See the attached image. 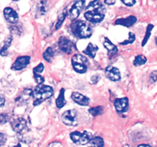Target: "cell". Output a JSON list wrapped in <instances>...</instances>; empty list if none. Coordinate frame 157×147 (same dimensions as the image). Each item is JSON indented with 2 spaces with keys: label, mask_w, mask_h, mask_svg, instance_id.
<instances>
[{
  "label": "cell",
  "mask_w": 157,
  "mask_h": 147,
  "mask_svg": "<svg viewBox=\"0 0 157 147\" xmlns=\"http://www.w3.org/2000/svg\"><path fill=\"white\" fill-rule=\"evenodd\" d=\"M56 145L59 146V145H61V143H60L59 142H55L51 143L50 145H49V146H56Z\"/></svg>",
  "instance_id": "obj_35"
},
{
  "label": "cell",
  "mask_w": 157,
  "mask_h": 147,
  "mask_svg": "<svg viewBox=\"0 0 157 147\" xmlns=\"http://www.w3.org/2000/svg\"><path fill=\"white\" fill-rule=\"evenodd\" d=\"M71 31L74 35L79 38H90L92 35V28L84 21H76L72 24Z\"/></svg>",
  "instance_id": "obj_3"
},
{
  "label": "cell",
  "mask_w": 157,
  "mask_h": 147,
  "mask_svg": "<svg viewBox=\"0 0 157 147\" xmlns=\"http://www.w3.org/2000/svg\"><path fill=\"white\" fill-rule=\"evenodd\" d=\"M153 24H149V26L147 27V34H146L145 35V38H144V41H143V44L142 45L144 46L146 44V43L147 42V41H148L149 38H150V36L151 35V32H152V29H153Z\"/></svg>",
  "instance_id": "obj_27"
},
{
  "label": "cell",
  "mask_w": 157,
  "mask_h": 147,
  "mask_svg": "<svg viewBox=\"0 0 157 147\" xmlns=\"http://www.w3.org/2000/svg\"><path fill=\"white\" fill-rule=\"evenodd\" d=\"M156 76H157V71H156V70H154V71H153V73L150 74V77H151V79L153 80V82H156Z\"/></svg>",
  "instance_id": "obj_32"
},
{
  "label": "cell",
  "mask_w": 157,
  "mask_h": 147,
  "mask_svg": "<svg viewBox=\"0 0 157 147\" xmlns=\"http://www.w3.org/2000/svg\"><path fill=\"white\" fill-rule=\"evenodd\" d=\"M63 123L67 126H75L78 125V113L75 110H69L64 112L61 116Z\"/></svg>",
  "instance_id": "obj_6"
},
{
  "label": "cell",
  "mask_w": 157,
  "mask_h": 147,
  "mask_svg": "<svg viewBox=\"0 0 157 147\" xmlns=\"http://www.w3.org/2000/svg\"><path fill=\"white\" fill-rule=\"evenodd\" d=\"M29 62H30V57L29 56L18 57L13 63L11 68L13 70H21L27 67Z\"/></svg>",
  "instance_id": "obj_10"
},
{
  "label": "cell",
  "mask_w": 157,
  "mask_h": 147,
  "mask_svg": "<svg viewBox=\"0 0 157 147\" xmlns=\"http://www.w3.org/2000/svg\"><path fill=\"white\" fill-rule=\"evenodd\" d=\"M58 46H59L60 49L62 51L67 54V55H70L73 51V43L68 38L64 36L61 37L59 38V40H58Z\"/></svg>",
  "instance_id": "obj_8"
},
{
  "label": "cell",
  "mask_w": 157,
  "mask_h": 147,
  "mask_svg": "<svg viewBox=\"0 0 157 147\" xmlns=\"http://www.w3.org/2000/svg\"><path fill=\"white\" fill-rule=\"evenodd\" d=\"M147 58L142 55H137L133 61V64L135 66H141L147 62Z\"/></svg>",
  "instance_id": "obj_23"
},
{
  "label": "cell",
  "mask_w": 157,
  "mask_h": 147,
  "mask_svg": "<svg viewBox=\"0 0 157 147\" xmlns=\"http://www.w3.org/2000/svg\"><path fill=\"white\" fill-rule=\"evenodd\" d=\"M70 137L71 140L78 145H85L90 142L92 139V135L87 131H84V133H80V132H73L71 133Z\"/></svg>",
  "instance_id": "obj_5"
},
{
  "label": "cell",
  "mask_w": 157,
  "mask_h": 147,
  "mask_svg": "<svg viewBox=\"0 0 157 147\" xmlns=\"http://www.w3.org/2000/svg\"><path fill=\"white\" fill-rule=\"evenodd\" d=\"M106 77L112 81H118L121 80V75L119 69L113 66H108L105 70Z\"/></svg>",
  "instance_id": "obj_11"
},
{
  "label": "cell",
  "mask_w": 157,
  "mask_h": 147,
  "mask_svg": "<svg viewBox=\"0 0 157 147\" xmlns=\"http://www.w3.org/2000/svg\"><path fill=\"white\" fill-rule=\"evenodd\" d=\"M104 112V108L102 107H92L89 110V113L94 116H99V115H101Z\"/></svg>",
  "instance_id": "obj_25"
},
{
  "label": "cell",
  "mask_w": 157,
  "mask_h": 147,
  "mask_svg": "<svg viewBox=\"0 0 157 147\" xmlns=\"http://www.w3.org/2000/svg\"><path fill=\"white\" fill-rule=\"evenodd\" d=\"M115 109L119 113H125L128 110L129 100L127 97L117 98L114 101Z\"/></svg>",
  "instance_id": "obj_12"
},
{
  "label": "cell",
  "mask_w": 157,
  "mask_h": 147,
  "mask_svg": "<svg viewBox=\"0 0 157 147\" xmlns=\"http://www.w3.org/2000/svg\"><path fill=\"white\" fill-rule=\"evenodd\" d=\"M85 5V0H76L68 12V17L71 20H75L82 10Z\"/></svg>",
  "instance_id": "obj_7"
},
{
  "label": "cell",
  "mask_w": 157,
  "mask_h": 147,
  "mask_svg": "<svg viewBox=\"0 0 157 147\" xmlns=\"http://www.w3.org/2000/svg\"><path fill=\"white\" fill-rule=\"evenodd\" d=\"M14 1H18V0H14Z\"/></svg>",
  "instance_id": "obj_37"
},
{
  "label": "cell",
  "mask_w": 157,
  "mask_h": 147,
  "mask_svg": "<svg viewBox=\"0 0 157 147\" xmlns=\"http://www.w3.org/2000/svg\"><path fill=\"white\" fill-rule=\"evenodd\" d=\"M136 22V18L135 16H129L126 18H118L115 24H119V25L125 26V27H130V26L133 25Z\"/></svg>",
  "instance_id": "obj_16"
},
{
  "label": "cell",
  "mask_w": 157,
  "mask_h": 147,
  "mask_svg": "<svg viewBox=\"0 0 157 147\" xmlns=\"http://www.w3.org/2000/svg\"><path fill=\"white\" fill-rule=\"evenodd\" d=\"M90 144L94 146H104V142L101 137H95L90 139Z\"/></svg>",
  "instance_id": "obj_24"
},
{
  "label": "cell",
  "mask_w": 157,
  "mask_h": 147,
  "mask_svg": "<svg viewBox=\"0 0 157 147\" xmlns=\"http://www.w3.org/2000/svg\"><path fill=\"white\" fill-rule=\"evenodd\" d=\"M43 70H44V65H43V64H41V63L33 69L34 77H35V82L38 84H43L44 81V77H43L42 75L41 74L42 73Z\"/></svg>",
  "instance_id": "obj_15"
},
{
  "label": "cell",
  "mask_w": 157,
  "mask_h": 147,
  "mask_svg": "<svg viewBox=\"0 0 157 147\" xmlns=\"http://www.w3.org/2000/svg\"><path fill=\"white\" fill-rule=\"evenodd\" d=\"M66 100L64 98V89L61 88L60 90L59 95L56 100V106L58 108H62L66 104Z\"/></svg>",
  "instance_id": "obj_21"
},
{
  "label": "cell",
  "mask_w": 157,
  "mask_h": 147,
  "mask_svg": "<svg viewBox=\"0 0 157 147\" xmlns=\"http://www.w3.org/2000/svg\"><path fill=\"white\" fill-rule=\"evenodd\" d=\"M121 1L127 6H133L136 3V0H121Z\"/></svg>",
  "instance_id": "obj_30"
},
{
  "label": "cell",
  "mask_w": 157,
  "mask_h": 147,
  "mask_svg": "<svg viewBox=\"0 0 157 147\" xmlns=\"http://www.w3.org/2000/svg\"><path fill=\"white\" fill-rule=\"evenodd\" d=\"M9 120V115L6 113H0V124L6 123Z\"/></svg>",
  "instance_id": "obj_29"
},
{
  "label": "cell",
  "mask_w": 157,
  "mask_h": 147,
  "mask_svg": "<svg viewBox=\"0 0 157 147\" xmlns=\"http://www.w3.org/2000/svg\"><path fill=\"white\" fill-rule=\"evenodd\" d=\"M5 103H6V100H5V97L2 96V95L0 94V107H3L5 105Z\"/></svg>",
  "instance_id": "obj_33"
},
{
  "label": "cell",
  "mask_w": 157,
  "mask_h": 147,
  "mask_svg": "<svg viewBox=\"0 0 157 147\" xmlns=\"http://www.w3.org/2000/svg\"><path fill=\"white\" fill-rule=\"evenodd\" d=\"M71 98L76 104L81 106H87L90 102V100L87 96L78 93V92H73L71 94Z\"/></svg>",
  "instance_id": "obj_14"
},
{
  "label": "cell",
  "mask_w": 157,
  "mask_h": 147,
  "mask_svg": "<svg viewBox=\"0 0 157 147\" xmlns=\"http://www.w3.org/2000/svg\"><path fill=\"white\" fill-rule=\"evenodd\" d=\"M32 91L31 90H28V89H25V90H22L21 93V94L18 96V97L15 99V101L18 103H25L26 101H28L29 100V98L32 96Z\"/></svg>",
  "instance_id": "obj_20"
},
{
  "label": "cell",
  "mask_w": 157,
  "mask_h": 147,
  "mask_svg": "<svg viewBox=\"0 0 157 147\" xmlns=\"http://www.w3.org/2000/svg\"><path fill=\"white\" fill-rule=\"evenodd\" d=\"M98 50V47L96 45H94L92 43H89L87 47L84 51H83V53L86 55H88L90 58H94L96 56V53Z\"/></svg>",
  "instance_id": "obj_19"
},
{
  "label": "cell",
  "mask_w": 157,
  "mask_h": 147,
  "mask_svg": "<svg viewBox=\"0 0 157 147\" xmlns=\"http://www.w3.org/2000/svg\"><path fill=\"white\" fill-rule=\"evenodd\" d=\"M12 41V35H9L6 38V39L2 41L1 46H0V55L2 56H7L8 49L11 45Z\"/></svg>",
  "instance_id": "obj_17"
},
{
  "label": "cell",
  "mask_w": 157,
  "mask_h": 147,
  "mask_svg": "<svg viewBox=\"0 0 157 147\" xmlns=\"http://www.w3.org/2000/svg\"><path fill=\"white\" fill-rule=\"evenodd\" d=\"M6 136L3 133H0V145H2L6 143Z\"/></svg>",
  "instance_id": "obj_31"
},
{
  "label": "cell",
  "mask_w": 157,
  "mask_h": 147,
  "mask_svg": "<svg viewBox=\"0 0 157 147\" xmlns=\"http://www.w3.org/2000/svg\"><path fill=\"white\" fill-rule=\"evenodd\" d=\"M54 57V51L52 47H48L46 49L45 51L43 54V58L45 61H48V62H52V58Z\"/></svg>",
  "instance_id": "obj_22"
},
{
  "label": "cell",
  "mask_w": 157,
  "mask_h": 147,
  "mask_svg": "<svg viewBox=\"0 0 157 147\" xmlns=\"http://www.w3.org/2000/svg\"><path fill=\"white\" fill-rule=\"evenodd\" d=\"M135 38H136V37H135L134 34H133V32H130V33H129V38H128V40H126L125 41L122 42V43H121V44H124V45H125V44H131V43H133V41H135Z\"/></svg>",
  "instance_id": "obj_28"
},
{
  "label": "cell",
  "mask_w": 157,
  "mask_h": 147,
  "mask_svg": "<svg viewBox=\"0 0 157 147\" xmlns=\"http://www.w3.org/2000/svg\"><path fill=\"white\" fill-rule=\"evenodd\" d=\"M54 94V90L50 86L38 84L32 93V97L34 98V106H38L46 100L52 97Z\"/></svg>",
  "instance_id": "obj_2"
},
{
  "label": "cell",
  "mask_w": 157,
  "mask_h": 147,
  "mask_svg": "<svg viewBox=\"0 0 157 147\" xmlns=\"http://www.w3.org/2000/svg\"><path fill=\"white\" fill-rule=\"evenodd\" d=\"M140 146H150V145H147V144H142V145H140Z\"/></svg>",
  "instance_id": "obj_36"
},
{
  "label": "cell",
  "mask_w": 157,
  "mask_h": 147,
  "mask_svg": "<svg viewBox=\"0 0 157 147\" xmlns=\"http://www.w3.org/2000/svg\"><path fill=\"white\" fill-rule=\"evenodd\" d=\"M104 2L107 5H109V6H112V5L116 2V0H104Z\"/></svg>",
  "instance_id": "obj_34"
},
{
  "label": "cell",
  "mask_w": 157,
  "mask_h": 147,
  "mask_svg": "<svg viewBox=\"0 0 157 147\" xmlns=\"http://www.w3.org/2000/svg\"><path fill=\"white\" fill-rule=\"evenodd\" d=\"M66 15H67V10H66V9H64V10L61 12V15H59V17H58V21L56 24V28H55L58 29L60 27H61V24H62V23H63V21H64V18H65Z\"/></svg>",
  "instance_id": "obj_26"
},
{
  "label": "cell",
  "mask_w": 157,
  "mask_h": 147,
  "mask_svg": "<svg viewBox=\"0 0 157 147\" xmlns=\"http://www.w3.org/2000/svg\"><path fill=\"white\" fill-rule=\"evenodd\" d=\"M104 45L105 47V48L108 51V53L110 54V55H115L117 54V46L114 45L107 38H105Z\"/></svg>",
  "instance_id": "obj_18"
},
{
  "label": "cell",
  "mask_w": 157,
  "mask_h": 147,
  "mask_svg": "<svg viewBox=\"0 0 157 147\" xmlns=\"http://www.w3.org/2000/svg\"><path fill=\"white\" fill-rule=\"evenodd\" d=\"M3 14H4L5 18L7 21H9V23H12V24H15L18 21V15L17 14V12L14 10L12 8L7 7L4 9L3 11Z\"/></svg>",
  "instance_id": "obj_13"
},
{
  "label": "cell",
  "mask_w": 157,
  "mask_h": 147,
  "mask_svg": "<svg viewBox=\"0 0 157 147\" xmlns=\"http://www.w3.org/2000/svg\"><path fill=\"white\" fill-rule=\"evenodd\" d=\"M106 8L99 0H94L86 8L84 17L91 23H99L104 20Z\"/></svg>",
  "instance_id": "obj_1"
},
{
  "label": "cell",
  "mask_w": 157,
  "mask_h": 147,
  "mask_svg": "<svg viewBox=\"0 0 157 147\" xmlns=\"http://www.w3.org/2000/svg\"><path fill=\"white\" fill-rule=\"evenodd\" d=\"M71 64L73 68L77 73L84 74L87 71V66H88V60L84 55L80 54L75 55L72 57Z\"/></svg>",
  "instance_id": "obj_4"
},
{
  "label": "cell",
  "mask_w": 157,
  "mask_h": 147,
  "mask_svg": "<svg viewBox=\"0 0 157 147\" xmlns=\"http://www.w3.org/2000/svg\"><path fill=\"white\" fill-rule=\"evenodd\" d=\"M12 128L15 133H21L27 129V122L21 117L14 119L11 123Z\"/></svg>",
  "instance_id": "obj_9"
}]
</instances>
